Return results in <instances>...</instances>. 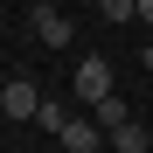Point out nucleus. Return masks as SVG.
<instances>
[{
    "label": "nucleus",
    "mask_w": 153,
    "mask_h": 153,
    "mask_svg": "<svg viewBox=\"0 0 153 153\" xmlns=\"http://www.w3.org/2000/svg\"><path fill=\"white\" fill-rule=\"evenodd\" d=\"M28 28H35L42 49H70V42H76V21L56 7V0H35V7H28Z\"/></svg>",
    "instance_id": "obj_1"
},
{
    "label": "nucleus",
    "mask_w": 153,
    "mask_h": 153,
    "mask_svg": "<svg viewBox=\"0 0 153 153\" xmlns=\"http://www.w3.org/2000/svg\"><path fill=\"white\" fill-rule=\"evenodd\" d=\"M70 91H76V105H97V97H111V56H84L76 63V76H70Z\"/></svg>",
    "instance_id": "obj_2"
},
{
    "label": "nucleus",
    "mask_w": 153,
    "mask_h": 153,
    "mask_svg": "<svg viewBox=\"0 0 153 153\" xmlns=\"http://www.w3.org/2000/svg\"><path fill=\"white\" fill-rule=\"evenodd\" d=\"M0 111H7V118H35L42 111V91H35V76H7V91H0Z\"/></svg>",
    "instance_id": "obj_3"
},
{
    "label": "nucleus",
    "mask_w": 153,
    "mask_h": 153,
    "mask_svg": "<svg viewBox=\"0 0 153 153\" xmlns=\"http://www.w3.org/2000/svg\"><path fill=\"white\" fill-rule=\"evenodd\" d=\"M56 139H63V153H97V146H105L111 132H105V125H97L91 111H76V118L63 125V132H56Z\"/></svg>",
    "instance_id": "obj_4"
},
{
    "label": "nucleus",
    "mask_w": 153,
    "mask_h": 153,
    "mask_svg": "<svg viewBox=\"0 0 153 153\" xmlns=\"http://www.w3.org/2000/svg\"><path fill=\"white\" fill-rule=\"evenodd\" d=\"M153 146V132H146V118H125L118 132H111V153H146Z\"/></svg>",
    "instance_id": "obj_5"
},
{
    "label": "nucleus",
    "mask_w": 153,
    "mask_h": 153,
    "mask_svg": "<svg viewBox=\"0 0 153 153\" xmlns=\"http://www.w3.org/2000/svg\"><path fill=\"white\" fill-rule=\"evenodd\" d=\"M91 118H97V125H105V132H118V125H125V118H132V105H125V97L111 91V97H97V105H91Z\"/></svg>",
    "instance_id": "obj_6"
},
{
    "label": "nucleus",
    "mask_w": 153,
    "mask_h": 153,
    "mask_svg": "<svg viewBox=\"0 0 153 153\" xmlns=\"http://www.w3.org/2000/svg\"><path fill=\"white\" fill-rule=\"evenodd\" d=\"M70 118H76V111H70V105H56V97H42V111H35V125H49V132H63Z\"/></svg>",
    "instance_id": "obj_7"
},
{
    "label": "nucleus",
    "mask_w": 153,
    "mask_h": 153,
    "mask_svg": "<svg viewBox=\"0 0 153 153\" xmlns=\"http://www.w3.org/2000/svg\"><path fill=\"white\" fill-rule=\"evenodd\" d=\"M97 14H105V21H132V14H139V0H105Z\"/></svg>",
    "instance_id": "obj_8"
},
{
    "label": "nucleus",
    "mask_w": 153,
    "mask_h": 153,
    "mask_svg": "<svg viewBox=\"0 0 153 153\" xmlns=\"http://www.w3.org/2000/svg\"><path fill=\"white\" fill-rule=\"evenodd\" d=\"M139 21H153V0H139Z\"/></svg>",
    "instance_id": "obj_9"
},
{
    "label": "nucleus",
    "mask_w": 153,
    "mask_h": 153,
    "mask_svg": "<svg viewBox=\"0 0 153 153\" xmlns=\"http://www.w3.org/2000/svg\"><path fill=\"white\" fill-rule=\"evenodd\" d=\"M91 7H105V0H91Z\"/></svg>",
    "instance_id": "obj_10"
}]
</instances>
